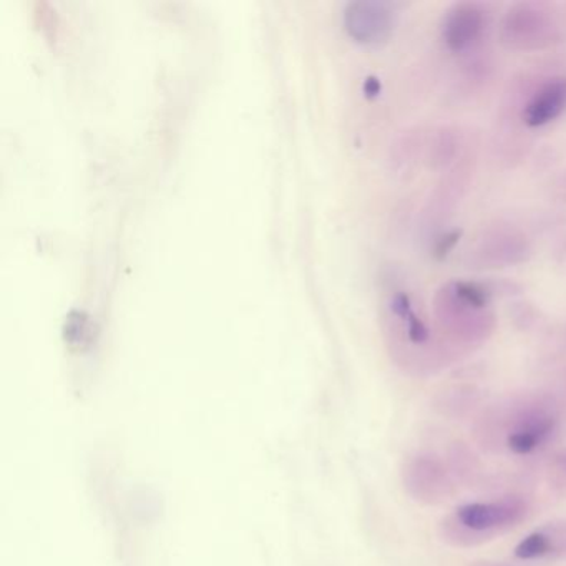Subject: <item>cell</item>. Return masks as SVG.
<instances>
[{
  "mask_svg": "<svg viewBox=\"0 0 566 566\" xmlns=\"http://www.w3.org/2000/svg\"><path fill=\"white\" fill-rule=\"evenodd\" d=\"M486 24V11L476 2L453 6L443 19V42L453 54H465L482 41Z\"/></svg>",
  "mask_w": 566,
  "mask_h": 566,
  "instance_id": "obj_5",
  "label": "cell"
},
{
  "mask_svg": "<svg viewBox=\"0 0 566 566\" xmlns=\"http://www.w3.org/2000/svg\"><path fill=\"white\" fill-rule=\"evenodd\" d=\"M489 306V290L482 284L465 281L443 287L437 301L443 327L465 343H479L492 333L493 316Z\"/></svg>",
  "mask_w": 566,
  "mask_h": 566,
  "instance_id": "obj_2",
  "label": "cell"
},
{
  "mask_svg": "<svg viewBox=\"0 0 566 566\" xmlns=\"http://www.w3.org/2000/svg\"><path fill=\"white\" fill-rule=\"evenodd\" d=\"M555 552V543L548 532H533L515 546L518 559H536Z\"/></svg>",
  "mask_w": 566,
  "mask_h": 566,
  "instance_id": "obj_9",
  "label": "cell"
},
{
  "mask_svg": "<svg viewBox=\"0 0 566 566\" xmlns=\"http://www.w3.org/2000/svg\"><path fill=\"white\" fill-rule=\"evenodd\" d=\"M548 482L558 490H566V449L559 450L548 463Z\"/></svg>",
  "mask_w": 566,
  "mask_h": 566,
  "instance_id": "obj_11",
  "label": "cell"
},
{
  "mask_svg": "<svg viewBox=\"0 0 566 566\" xmlns=\"http://www.w3.org/2000/svg\"><path fill=\"white\" fill-rule=\"evenodd\" d=\"M503 44L520 51H538L562 39V25L549 9L542 4H516L502 22Z\"/></svg>",
  "mask_w": 566,
  "mask_h": 566,
  "instance_id": "obj_3",
  "label": "cell"
},
{
  "mask_svg": "<svg viewBox=\"0 0 566 566\" xmlns=\"http://www.w3.org/2000/svg\"><path fill=\"white\" fill-rule=\"evenodd\" d=\"M526 503L523 500L510 496L499 502L465 503L455 512V520L472 533L476 545L492 539L503 530L512 528L526 516Z\"/></svg>",
  "mask_w": 566,
  "mask_h": 566,
  "instance_id": "obj_4",
  "label": "cell"
},
{
  "mask_svg": "<svg viewBox=\"0 0 566 566\" xmlns=\"http://www.w3.org/2000/svg\"><path fill=\"white\" fill-rule=\"evenodd\" d=\"M499 420L486 439L505 436V446L515 455H530L548 442L559 422V403L553 396H530L515 400L505 410L492 413Z\"/></svg>",
  "mask_w": 566,
  "mask_h": 566,
  "instance_id": "obj_1",
  "label": "cell"
},
{
  "mask_svg": "<svg viewBox=\"0 0 566 566\" xmlns=\"http://www.w3.org/2000/svg\"><path fill=\"white\" fill-rule=\"evenodd\" d=\"M473 566H506L502 565V563H492V562H482V563H475Z\"/></svg>",
  "mask_w": 566,
  "mask_h": 566,
  "instance_id": "obj_12",
  "label": "cell"
},
{
  "mask_svg": "<svg viewBox=\"0 0 566 566\" xmlns=\"http://www.w3.org/2000/svg\"><path fill=\"white\" fill-rule=\"evenodd\" d=\"M403 483L413 499L432 505L443 502L453 493V482L446 465L432 457L410 460L403 469Z\"/></svg>",
  "mask_w": 566,
  "mask_h": 566,
  "instance_id": "obj_6",
  "label": "cell"
},
{
  "mask_svg": "<svg viewBox=\"0 0 566 566\" xmlns=\"http://www.w3.org/2000/svg\"><path fill=\"white\" fill-rule=\"evenodd\" d=\"M347 31L356 41L377 44L386 41L394 29V11L386 2L359 0L350 2L344 12Z\"/></svg>",
  "mask_w": 566,
  "mask_h": 566,
  "instance_id": "obj_7",
  "label": "cell"
},
{
  "mask_svg": "<svg viewBox=\"0 0 566 566\" xmlns=\"http://www.w3.org/2000/svg\"><path fill=\"white\" fill-rule=\"evenodd\" d=\"M449 462L450 469L462 480L469 479L473 473H476V467H479L475 457L472 455V452L463 443H455L450 449Z\"/></svg>",
  "mask_w": 566,
  "mask_h": 566,
  "instance_id": "obj_10",
  "label": "cell"
},
{
  "mask_svg": "<svg viewBox=\"0 0 566 566\" xmlns=\"http://www.w3.org/2000/svg\"><path fill=\"white\" fill-rule=\"evenodd\" d=\"M566 108V77H556L539 85L522 112V120L528 127H543L556 120Z\"/></svg>",
  "mask_w": 566,
  "mask_h": 566,
  "instance_id": "obj_8",
  "label": "cell"
}]
</instances>
